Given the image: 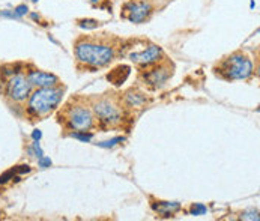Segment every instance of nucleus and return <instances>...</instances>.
Returning a JSON list of instances; mask_svg holds the SVG:
<instances>
[{
  "instance_id": "nucleus-1",
  "label": "nucleus",
  "mask_w": 260,
  "mask_h": 221,
  "mask_svg": "<svg viewBox=\"0 0 260 221\" xmlns=\"http://www.w3.org/2000/svg\"><path fill=\"white\" fill-rule=\"evenodd\" d=\"M63 87H39L27 98V113L34 117H45L57 109L63 98Z\"/></svg>"
},
{
  "instance_id": "nucleus-2",
  "label": "nucleus",
  "mask_w": 260,
  "mask_h": 221,
  "mask_svg": "<svg viewBox=\"0 0 260 221\" xmlns=\"http://www.w3.org/2000/svg\"><path fill=\"white\" fill-rule=\"evenodd\" d=\"M75 57L80 64L92 68H101L114 59V48L109 44L80 41L75 45Z\"/></svg>"
},
{
  "instance_id": "nucleus-3",
  "label": "nucleus",
  "mask_w": 260,
  "mask_h": 221,
  "mask_svg": "<svg viewBox=\"0 0 260 221\" xmlns=\"http://www.w3.org/2000/svg\"><path fill=\"white\" fill-rule=\"evenodd\" d=\"M67 128L73 131H89L95 127V116L89 106L83 103H71L63 111Z\"/></svg>"
},
{
  "instance_id": "nucleus-4",
  "label": "nucleus",
  "mask_w": 260,
  "mask_h": 221,
  "mask_svg": "<svg viewBox=\"0 0 260 221\" xmlns=\"http://www.w3.org/2000/svg\"><path fill=\"white\" fill-rule=\"evenodd\" d=\"M90 109L93 111L95 119L100 122V125H103L106 128L117 127L122 122V116H123L122 109L110 97H101V98L95 100L92 103Z\"/></svg>"
},
{
  "instance_id": "nucleus-5",
  "label": "nucleus",
  "mask_w": 260,
  "mask_h": 221,
  "mask_svg": "<svg viewBox=\"0 0 260 221\" xmlns=\"http://www.w3.org/2000/svg\"><path fill=\"white\" fill-rule=\"evenodd\" d=\"M218 73L227 80H245L253 74V62L248 56L235 53L221 62Z\"/></svg>"
},
{
  "instance_id": "nucleus-6",
  "label": "nucleus",
  "mask_w": 260,
  "mask_h": 221,
  "mask_svg": "<svg viewBox=\"0 0 260 221\" xmlns=\"http://www.w3.org/2000/svg\"><path fill=\"white\" fill-rule=\"evenodd\" d=\"M32 89L27 77L21 73L9 75L5 83V95L12 103H24L32 93Z\"/></svg>"
},
{
  "instance_id": "nucleus-7",
  "label": "nucleus",
  "mask_w": 260,
  "mask_h": 221,
  "mask_svg": "<svg viewBox=\"0 0 260 221\" xmlns=\"http://www.w3.org/2000/svg\"><path fill=\"white\" fill-rule=\"evenodd\" d=\"M150 14H152V5L145 0H131L125 3L122 8V17L136 24H140L145 20H148Z\"/></svg>"
},
{
  "instance_id": "nucleus-8",
  "label": "nucleus",
  "mask_w": 260,
  "mask_h": 221,
  "mask_svg": "<svg viewBox=\"0 0 260 221\" xmlns=\"http://www.w3.org/2000/svg\"><path fill=\"white\" fill-rule=\"evenodd\" d=\"M164 57L162 48L155 45V44H149L148 47H145L140 51H134L129 54V59L139 65V67H152L158 62H161Z\"/></svg>"
},
{
  "instance_id": "nucleus-9",
  "label": "nucleus",
  "mask_w": 260,
  "mask_h": 221,
  "mask_svg": "<svg viewBox=\"0 0 260 221\" xmlns=\"http://www.w3.org/2000/svg\"><path fill=\"white\" fill-rule=\"evenodd\" d=\"M172 75H173V67H170L169 64L158 62L148 73L143 74V78L152 87H162L170 80Z\"/></svg>"
},
{
  "instance_id": "nucleus-10",
  "label": "nucleus",
  "mask_w": 260,
  "mask_h": 221,
  "mask_svg": "<svg viewBox=\"0 0 260 221\" xmlns=\"http://www.w3.org/2000/svg\"><path fill=\"white\" fill-rule=\"evenodd\" d=\"M27 80L30 83L32 87L39 89V87H53V86H59V78L54 74L45 73V71H39V70H34L27 73Z\"/></svg>"
},
{
  "instance_id": "nucleus-11",
  "label": "nucleus",
  "mask_w": 260,
  "mask_h": 221,
  "mask_svg": "<svg viewBox=\"0 0 260 221\" xmlns=\"http://www.w3.org/2000/svg\"><path fill=\"white\" fill-rule=\"evenodd\" d=\"M152 208L162 217H169V215H173L178 211H181V205L178 202H156L152 205Z\"/></svg>"
},
{
  "instance_id": "nucleus-12",
  "label": "nucleus",
  "mask_w": 260,
  "mask_h": 221,
  "mask_svg": "<svg viewBox=\"0 0 260 221\" xmlns=\"http://www.w3.org/2000/svg\"><path fill=\"white\" fill-rule=\"evenodd\" d=\"M129 71H131L129 67L120 65V67H117V68H114L113 71H110V74L107 75V80H109L110 83H113L114 86H120V84H123V81L128 78Z\"/></svg>"
},
{
  "instance_id": "nucleus-13",
  "label": "nucleus",
  "mask_w": 260,
  "mask_h": 221,
  "mask_svg": "<svg viewBox=\"0 0 260 221\" xmlns=\"http://www.w3.org/2000/svg\"><path fill=\"white\" fill-rule=\"evenodd\" d=\"M146 97L142 93V92H137V90H128L125 93V103L129 106V107H143L146 104Z\"/></svg>"
},
{
  "instance_id": "nucleus-14",
  "label": "nucleus",
  "mask_w": 260,
  "mask_h": 221,
  "mask_svg": "<svg viewBox=\"0 0 260 221\" xmlns=\"http://www.w3.org/2000/svg\"><path fill=\"white\" fill-rule=\"evenodd\" d=\"M189 212H191V215L197 217V215H203V214H206V212H208V208H206L203 203H194V205H191Z\"/></svg>"
},
{
  "instance_id": "nucleus-15",
  "label": "nucleus",
  "mask_w": 260,
  "mask_h": 221,
  "mask_svg": "<svg viewBox=\"0 0 260 221\" xmlns=\"http://www.w3.org/2000/svg\"><path fill=\"white\" fill-rule=\"evenodd\" d=\"M74 139H77V140H81V142H90L92 140V137H93V134L92 133H87V131H75V133H73L71 134Z\"/></svg>"
},
{
  "instance_id": "nucleus-16",
  "label": "nucleus",
  "mask_w": 260,
  "mask_h": 221,
  "mask_svg": "<svg viewBox=\"0 0 260 221\" xmlns=\"http://www.w3.org/2000/svg\"><path fill=\"white\" fill-rule=\"evenodd\" d=\"M78 26L83 29H87V30H93L100 26V21H96V20H80Z\"/></svg>"
},
{
  "instance_id": "nucleus-17",
  "label": "nucleus",
  "mask_w": 260,
  "mask_h": 221,
  "mask_svg": "<svg viewBox=\"0 0 260 221\" xmlns=\"http://www.w3.org/2000/svg\"><path fill=\"white\" fill-rule=\"evenodd\" d=\"M29 153H30V156H35V158H41V156L44 155L42 149H41V146H39V142L34 140L32 146L29 147Z\"/></svg>"
},
{
  "instance_id": "nucleus-18",
  "label": "nucleus",
  "mask_w": 260,
  "mask_h": 221,
  "mask_svg": "<svg viewBox=\"0 0 260 221\" xmlns=\"http://www.w3.org/2000/svg\"><path fill=\"white\" fill-rule=\"evenodd\" d=\"M241 220H250V221H259V212L254 209L245 211L241 214Z\"/></svg>"
},
{
  "instance_id": "nucleus-19",
  "label": "nucleus",
  "mask_w": 260,
  "mask_h": 221,
  "mask_svg": "<svg viewBox=\"0 0 260 221\" xmlns=\"http://www.w3.org/2000/svg\"><path fill=\"white\" fill-rule=\"evenodd\" d=\"M15 175H17L15 169H11V170L5 172L3 175H0V185L6 184V182H9L11 179H14V178H15Z\"/></svg>"
},
{
  "instance_id": "nucleus-20",
  "label": "nucleus",
  "mask_w": 260,
  "mask_h": 221,
  "mask_svg": "<svg viewBox=\"0 0 260 221\" xmlns=\"http://www.w3.org/2000/svg\"><path fill=\"white\" fill-rule=\"evenodd\" d=\"M123 142V137H114L112 140H107V142H101V143H98V146L100 147H113L116 146V145H119V143H122Z\"/></svg>"
},
{
  "instance_id": "nucleus-21",
  "label": "nucleus",
  "mask_w": 260,
  "mask_h": 221,
  "mask_svg": "<svg viewBox=\"0 0 260 221\" xmlns=\"http://www.w3.org/2000/svg\"><path fill=\"white\" fill-rule=\"evenodd\" d=\"M14 12L17 14V17H18V18H23L24 15H27L29 8H27V5H24V3H23V5H18V6L14 9Z\"/></svg>"
},
{
  "instance_id": "nucleus-22",
  "label": "nucleus",
  "mask_w": 260,
  "mask_h": 221,
  "mask_svg": "<svg viewBox=\"0 0 260 221\" xmlns=\"http://www.w3.org/2000/svg\"><path fill=\"white\" fill-rule=\"evenodd\" d=\"M38 166L41 167V169H47V167H50L51 166V160L48 158V156H41V158H38Z\"/></svg>"
},
{
  "instance_id": "nucleus-23",
  "label": "nucleus",
  "mask_w": 260,
  "mask_h": 221,
  "mask_svg": "<svg viewBox=\"0 0 260 221\" xmlns=\"http://www.w3.org/2000/svg\"><path fill=\"white\" fill-rule=\"evenodd\" d=\"M0 17H5V18H11V20H18L17 14L14 12V9H6V11H2L0 12Z\"/></svg>"
},
{
  "instance_id": "nucleus-24",
  "label": "nucleus",
  "mask_w": 260,
  "mask_h": 221,
  "mask_svg": "<svg viewBox=\"0 0 260 221\" xmlns=\"http://www.w3.org/2000/svg\"><path fill=\"white\" fill-rule=\"evenodd\" d=\"M30 167L26 164V166H17L15 167V172H17V175H24V173H30Z\"/></svg>"
},
{
  "instance_id": "nucleus-25",
  "label": "nucleus",
  "mask_w": 260,
  "mask_h": 221,
  "mask_svg": "<svg viewBox=\"0 0 260 221\" xmlns=\"http://www.w3.org/2000/svg\"><path fill=\"white\" fill-rule=\"evenodd\" d=\"M32 137H34V140L39 142V140H41V137H42V133H41L39 130H35V131L32 133Z\"/></svg>"
},
{
  "instance_id": "nucleus-26",
  "label": "nucleus",
  "mask_w": 260,
  "mask_h": 221,
  "mask_svg": "<svg viewBox=\"0 0 260 221\" xmlns=\"http://www.w3.org/2000/svg\"><path fill=\"white\" fill-rule=\"evenodd\" d=\"M32 18H34V20H39V15L34 12V14H32Z\"/></svg>"
},
{
  "instance_id": "nucleus-27",
  "label": "nucleus",
  "mask_w": 260,
  "mask_h": 221,
  "mask_svg": "<svg viewBox=\"0 0 260 221\" xmlns=\"http://www.w3.org/2000/svg\"><path fill=\"white\" fill-rule=\"evenodd\" d=\"M92 2H93V3H96V2H98V0H92Z\"/></svg>"
},
{
  "instance_id": "nucleus-28",
  "label": "nucleus",
  "mask_w": 260,
  "mask_h": 221,
  "mask_svg": "<svg viewBox=\"0 0 260 221\" xmlns=\"http://www.w3.org/2000/svg\"><path fill=\"white\" fill-rule=\"evenodd\" d=\"M32 2H37V0H32Z\"/></svg>"
},
{
  "instance_id": "nucleus-29",
  "label": "nucleus",
  "mask_w": 260,
  "mask_h": 221,
  "mask_svg": "<svg viewBox=\"0 0 260 221\" xmlns=\"http://www.w3.org/2000/svg\"><path fill=\"white\" fill-rule=\"evenodd\" d=\"M0 215H2V214H0Z\"/></svg>"
}]
</instances>
